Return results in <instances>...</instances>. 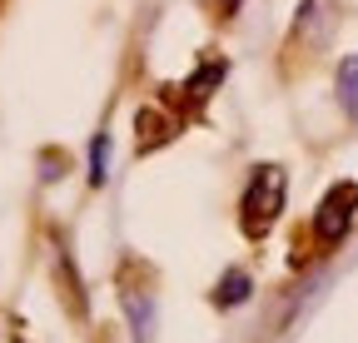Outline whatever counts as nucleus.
<instances>
[{"label": "nucleus", "instance_id": "obj_1", "mask_svg": "<svg viewBox=\"0 0 358 343\" xmlns=\"http://www.w3.org/2000/svg\"><path fill=\"white\" fill-rule=\"evenodd\" d=\"M284 204H289V175H284V164H254L249 180H244V194H239V229L249 239H264L268 229L279 224Z\"/></svg>", "mask_w": 358, "mask_h": 343}, {"label": "nucleus", "instance_id": "obj_2", "mask_svg": "<svg viewBox=\"0 0 358 343\" xmlns=\"http://www.w3.org/2000/svg\"><path fill=\"white\" fill-rule=\"evenodd\" d=\"M353 219H358V184L353 180H338V184L324 189L319 209H313V219H308V234H313L319 249H338L348 239Z\"/></svg>", "mask_w": 358, "mask_h": 343}, {"label": "nucleus", "instance_id": "obj_3", "mask_svg": "<svg viewBox=\"0 0 358 343\" xmlns=\"http://www.w3.org/2000/svg\"><path fill=\"white\" fill-rule=\"evenodd\" d=\"M224 70H229V65H224V60H204L185 85H179V95H185V105L194 100V105H204L214 90H219V80H224Z\"/></svg>", "mask_w": 358, "mask_h": 343}, {"label": "nucleus", "instance_id": "obj_4", "mask_svg": "<svg viewBox=\"0 0 358 343\" xmlns=\"http://www.w3.org/2000/svg\"><path fill=\"white\" fill-rule=\"evenodd\" d=\"M249 293H254V279H249V269L234 264L214 284V309H239V304H249Z\"/></svg>", "mask_w": 358, "mask_h": 343}, {"label": "nucleus", "instance_id": "obj_5", "mask_svg": "<svg viewBox=\"0 0 358 343\" xmlns=\"http://www.w3.org/2000/svg\"><path fill=\"white\" fill-rule=\"evenodd\" d=\"M174 130H179V124H174L164 110H140V154L159 149V145H164Z\"/></svg>", "mask_w": 358, "mask_h": 343}, {"label": "nucleus", "instance_id": "obj_6", "mask_svg": "<svg viewBox=\"0 0 358 343\" xmlns=\"http://www.w3.org/2000/svg\"><path fill=\"white\" fill-rule=\"evenodd\" d=\"M334 95L343 105L348 119H358V55H343L338 60V80H334Z\"/></svg>", "mask_w": 358, "mask_h": 343}, {"label": "nucleus", "instance_id": "obj_7", "mask_svg": "<svg viewBox=\"0 0 358 343\" xmlns=\"http://www.w3.org/2000/svg\"><path fill=\"white\" fill-rule=\"evenodd\" d=\"M110 180V130H100L95 140H90V184H105Z\"/></svg>", "mask_w": 358, "mask_h": 343}, {"label": "nucleus", "instance_id": "obj_8", "mask_svg": "<svg viewBox=\"0 0 358 343\" xmlns=\"http://www.w3.org/2000/svg\"><path fill=\"white\" fill-rule=\"evenodd\" d=\"M214 6H219V15H224V20H229V15H239L244 0H214Z\"/></svg>", "mask_w": 358, "mask_h": 343}]
</instances>
